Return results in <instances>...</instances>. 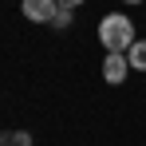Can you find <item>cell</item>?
Masks as SVG:
<instances>
[{
	"label": "cell",
	"instance_id": "obj_8",
	"mask_svg": "<svg viewBox=\"0 0 146 146\" xmlns=\"http://www.w3.org/2000/svg\"><path fill=\"white\" fill-rule=\"evenodd\" d=\"M126 4H146V0H126Z\"/></svg>",
	"mask_w": 146,
	"mask_h": 146
},
{
	"label": "cell",
	"instance_id": "obj_3",
	"mask_svg": "<svg viewBox=\"0 0 146 146\" xmlns=\"http://www.w3.org/2000/svg\"><path fill=\"white\" fill-rule=\"evenodd\" d=\"M126 67H130V59H126V51H107V59H103V79L115 87L126 79Z\"/></svg>",
	"mask_w": 146,
	"mask_h": 146
},
{
	"label": "cell",
	"instance_id": "obj_4",
	"mask_svg": "<svg viewBox=\"0 0 146 146\" xmlns=\"http://www.w3.org/2000/svg\"><path fill=\"white\" fill-rule=\"evenodd\" d=\"M126 59H130L134 71H146V40H134V44L126 48Z\"/></svg>",
	"mask_w": 146,
	"mask_h": 146
},
{
	"label": "cell",
	"instance_id": "obj_5",
	"mask_svg": "<svg viewBox=\"0 0 146 146\" xmlns=\"http://www.w3.org/2000/svg\"><path fill=\"white\" fill-rule=\"evenodd\" d=\"M0 146H32V134H24V130H8V134H0Z\"/></svg>",
	"mask_w": 146,
	"mask_h": 146
},
{
	"label": "cell",
	"instance_id": "obj_2",
	"mask_svg": "<svg viewBox=\"0 0 146 146\" xmlns=\"http://www.w3.org/2000/svg\"><path fill=\"white\" fill-rule=\"evenodd\" d=\"M20 12H24L32 24H51V20H55V12H59V0H24V4H20Z\"/></svg>",
	"mask_w": 146,
	"mask_h": 146
},
{
	"label": "cell",
	"instance_id": "obj_6",
	"mask_svg": "<svg viewBox=\"0 0 146 146\" xmlns=\"http://www.w3.org/2000/svg\"><path fill=\"white\" fill-rule=\"evenodd\" d=\"M67 24H71V8H59V12H55V20H51V28H55V32H63Z\"/></svg>",
	"mask_w": 146,
	"mask_h": 146
},
{
	"label": "cell",
	"instance_id": "obj_1",
	"mask_svg": "<svg viewBox=\"0 0 146 146\" xmlns=\"http://www.w3.org/2000/svg\"><path fill=\"white\" fill-rule=\"evenodd\" d=\"M99 44L107 51H126L134 44V24H130V16H126V12H107V16L99 20Z\"/></svg>",
	"mask_w": 146,
	"mask_h": 146
},
{
	"label": "cell",
	"instance_id": "obj_7",
	"mask_svg": "<svg viewBox=\"0 0 146 146\" xmlns=\"http://www.w3.org/2000/svg\"><path fill=\"white\" fill-rule=\"evenodd\" d=\"M83 0H59V8H79Z\"/></svg>",
	"mask_w": 146,
	"mask_h": 146
}]
</instances>
